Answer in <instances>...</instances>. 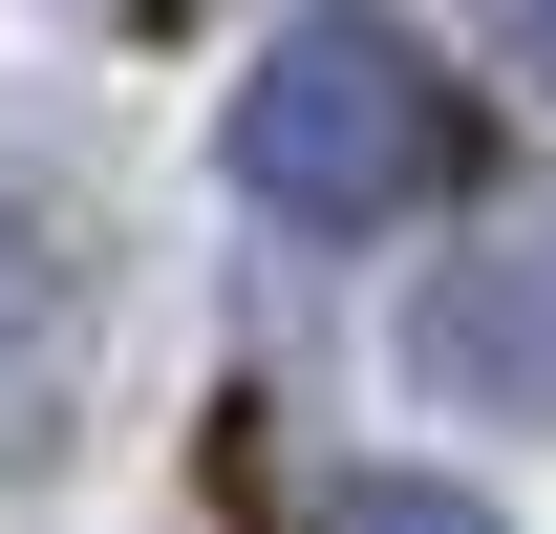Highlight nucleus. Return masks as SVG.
<instances>
[{"instance_id": "obj_1", "label": "nucleus", "mask_w": 556, "mask_h": 534, "mask_svg": "<svg viewBox=\"0 0 556 534\" xmlns=\"http://www.w3.org/2000/svg\"><path fill=\"white\" fill-rule=\"evenodd\" d=\"M214 171H236L257 236H407L428 193H471V171H492V129L450 107V65H428L386 0H321V22H278L257 65H236Z\"/></svg>"}, {"instance_id": "obj_2", "label": "nucleus", "mask_w": 556, "mask_h": 534, "mask_svg": "<svg viewBox=\"0 0 556 534\" xmlns=\"http://www.w3.org/2000/svg\"><path fill=\"white\" fill-rule=\"evenodd\" d=\"M86 342H108V278H86V214L0 171V492L86 428Z\"/></svg>"}, {"instance_id": "obj_3", "label": "nucleus", "mask_w": 556, "mask_h": 534, "mask_svg": "<svg viewBox=\"0 0 556 534\" xmlns=\"http://www.w3.org/2000/svg\"><path fill=\"white\" fill-rule=\"evenodd\" d=\"M386 364H407V406H450V428H514V406H535V257H514V236L428 257L407 321H386Z\"/></svg>"}, {"instance_id": "obj_4", "label": "nucleus", "mask_w": 556, "mask_h": 534, "mask_svg": "<svg viewBox=\"0 0 556 534\" xmlns=\"http://www.w3.org/2000/svg\"><path fill=\"white\" fill-rule=\"evenodd\" d=\"M321 534H492V492H450V470H364Z\"/></svg>"}, {"instance_id": "obj_5", "label": "nucleus", "mask_w": 556, "mask_h": 534, "mask_svg": "<svg viewBox=\"0 0 556 534\" xmlns=\"http://www.w3.org/2000/svg\"><path fill=\"white\" fill-rule=\"evenodd\" d=\"M65 22H129V43H172V22H214V0H65Z\"/></svg>"}]
</instances>
